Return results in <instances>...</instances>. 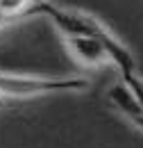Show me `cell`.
<instances>
[{
  "mask_svg": "<svg viewBox=\"0 0 143 148\" xmlns=\"http://www.w3.org/2000/svg\"><path fill=\"white\" fill-rule=\"evenodd\" d=\"M86 77H34V75L0 73V98H30L43 93L86 91Z\"/></svg>",
  "mask_w": 143,
  "mask_h": 148,
  "instance_id": "1",
  "label": "cell"
},
{
  "mask_svg": "<svg viewBox=\"0 0 143 148\" xmlns=\"http://www.w3.org/2000/svg\"><path fill=\"white\" fill-rule=\"evenodd\" d=\"M107 98L132 125H136L139 130H143V107L136 103V98L132 96V91L127 89L123 82H121V84H114V87L109 89Z\"/></svg>",
  "mask_w": 143,
  "mask_h": 148,
  "instance_id": "3",
  "label": "cell"
},
{
  "mask_svg": "<svg viewBox=\"0 0 143 148\" xmlns=\"http://www.w3.org/2000/svg\"><path fill=\"white\" fill-rule=\"evenodd\" d=\"M36 7V0H0V18L14 21L23 16H32V9Z\"/></svg>",
  "mask_w": 143,
  "mask_h": 148,
  "instance_id": "4",
  "label": "cell"
},
{
  "mask_svg": "<svg viewBox=\"0 0 143 148\" xmlns=\"http://www.w3.org/2000/svg\"><path fill=\"white\" fill-rule=\"evenodd\" d=\"M66 48L80 64L86 66H100L109 62V53L102 41H98L95 37H64Z\"/></svg>",
  "mask_w": 143,
  "mask_h": 148,
  "instance_id": "2",
  "label": "cell"
},
{
  "mask_svg": "<svg viewBox=\"0 0 143 148\" xmlns=\"http://www.w3.org/2000/svg\"><path fill=\"white\" fill-rule=\"evenodd\" d=\"M123 84L132 91V96L136 98V103L143 107V77L139 75V71L132 73V75H127V77H123Z\"/></svg>",
  "mask_w": 143,
  "mask_h": 148,
  "instance_id": "5",
  "label": "cell"
},
{
  "mask_svg": "<svg viewBox=\"0 0 143 148\" xmlns=\"http://www.w3.org/2000/svg\"><path fill=\"white\" fill-rule=\"evenodd\" d=\"M0 107H5V98H0Z\"/></svg>",
  "mask_w": 143,
  "mask_h": 148,
  "instance_id": "6",
  "label": "cell"
}]
</instances>
